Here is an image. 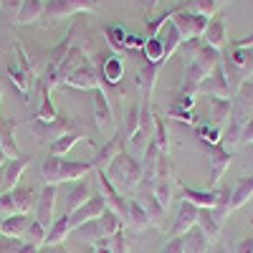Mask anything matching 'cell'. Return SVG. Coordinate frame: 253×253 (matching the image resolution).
Masks as SVG:
<instances>
[{"mask_svg": "<svg viewBox=\"0 0 253 253\" xmlns=\"http://www.w3.org/2000/svg\"><path fill=\"white\" fill-rule=\"evenodd\" d=\"M94 172L91 162H76V160H63L48 155L41 165V177L43 185H63V182H76V180H86Z\"/></svg>", "mask_w": 253, "mask_h": 253, "instance_id": "1", "label": "cell"}, {"mask_svg": "<svg viewBox=\"0 0 253 253\" xmlns=\"http://www.w3.org/2000/svg\"><path fill=\"white\" fill-rule=\"evenodd\" d=\"M107 177H109V182L119 190L122 195L134 193V190L142 185V162H137L129 152H122L109 165Z\"/></svg>", "mask_w": 253, "mask_h": 253, "instance_id": "2", "label": "cell"}, {"mask_svg": "<svg viewBox=\"0 0 253 253\" xmlns=\"http://www.w3.org/2000/svg\"><path fill=\"white\" fill-rule=\"evenodd\" d=\"M122 230H124V220H122L117 213H112V210L107 208V213H104L101 218H96V220H89V223L79 225V228L74 230V233H76V238H79V241H84V243L94 246V243H99V241L114 238L117 233H122Z\"/></svg>", "mask_w": 253, "mask_h": 253, "instance_id": "3", "label": "cell"}, {"mask_svg": "<svg viewBox=\"0 0 253 253\" xmlns=\"http://www.w3.org/2000/svg\"><path fill=\"white\" fill-rule=\"evenodd\" d=\"M99 8V0H46L43 3V26H53L58 20L76 15V13H91Z\"/></svg>", "mask_w": 253, "mask_h": 253, "instance_id": "4", "label": "cell"}, {"mask_svg": "<svg viewBox=\"0 0 253 253\" xmlns=\"http://www.w3.org/2000/svg\"><path fill=\"white\" fill-rule=\"evenodd\" d=\"M170 23L177 28L180 38H182V43H190V41H200L208 23H210V18H203V15H195V13H187L182 10L180 5H175L170 10Z\"/></svg>", "mask_w": 253, "mask_h": 253, "instance_id": "5", "label": "cell"}, {"mask_svg": "<svg viewBox=\"0 0 253 253\" xmlns=\"http://www.w3.org/2000/svg\"><path fill=\"white\" fill-rule=\"evenodd\" d=\"M76 129H81L79 122L66 112H58L56 119H51V122H33V134L38 139H46L48 144L61 139V137H66L69 132H76Z\"/></svg>", "mask_w": 253, "mask_h": 253, "instance_id": "6", "label": "cell"}, {"mask_svg": "<svg viewBox=\"0 0 253 253\" xmlns=\"http://www.w3.org/2000/svg\"><path fill=\"white\" fill-rule=\"evenodd\" d=\"M94 61H96V69H99V76H101V86L99 89L109 96V89H114L117 84L122 81V76H124V61L114 51L112 53H96Z\"/></svg>", "mask_w": 253, "mask_h": 253, "instance_id": "7", "label": "cell"}, {"mask_svg": "<svg viewBox=\"0 0 253 253\" xmlns=\"http://www.w3.org/2000/svg\"><path fill=\"white\" fill-rule=\"evenodd\" d=\"M63 86L81 89V91H96L101 86V76H99V69H96V61L86 58L84 63H79V66L63 79Z\"/></svg>", "mask_w": 253, "mask_h": 253, "instance_id": "8", "label": "cell"}, {"mask_svg": "<svg viewBox=\"0 0 253 253\" xmlns=\"http://www.w3.org/2000/svg\"><path fill=\"white\" fill-rule=\"evenodd\" d=\"M134 198L139 200V205L144 208V213H147V220H150V228H165V218H167V210L160 205V200L155 198L152 193V187H147V185H139L134 190Z\"/></svg>", "mask_w": 253, "mask_h": 253, "instance_id": "9", "label": "cell"}, {"mask_svg": "<svg viewBox=\"0 0 253 253\" xmlns=\"http://www.w3.org/2000/svg\"><path fill=\"white\" fill-rule=\"evenodd\" d=\"M28 165H31V155H20L15 160H5V165L0 167V198L18 187L20 175L26 172Z\"/></svg>", "mask_w": 253, "mask_h": 253, "instance_id": "10", "label": "cell"}, {"mask_svg": "<svg viewBox=\"0 0 253 253\" xmlns=\"http://www.w3.org/2000/svg\"><path fill=\"white\" fill-rule=\"evenodd\" d=\"M124 144H126V139H124V134L119 132V134H114L107 144H101L99 150L94 152V157L89 160L91 162V167H94V172H107L109 170V165L117 160V155H122L124 152Z\"/></svg>", "mask_w": 253, "mask_h": 253, "instance_id": "11", "label": "cell"}, {"mask_svg": "<svg viewBox=\"0 0 253 253\" xmlns=\"http://www.w3.org/2000/svg\"><path fill=\"white\" fill-rule=\"evenodd\" d=\"M96 182H99V190H101V198L107 203V208L112 213H117L124 223H126V198L119 193V190L109 182L107 172H96Z\"/></svg>", "mask_w": 253, "mask_h": 253, "instance_id": "12", "label": "cell"}, {"mask_svg": "<svg viewBox=\"0 0 253 253\" xmlns=\"http://www.w3.org/2000/svg\"><path fill=\"white\" fill-rule=\"evenodd\" d=\"M198 213H200V208H195V205H190V203H180V210H177V215H175V223H172V228L167 230V238H182V236H187L190 230H193L195 225H198Z\"/></svg>", "mask_w": 253, "mask_h": 253, "instance_id": "13", "label": "cell"}, {"mask_svg": "<svg viewBox=\"0 0 253 253\" xmlns=\"http://www.w3.org/2000/svg\"><path fill=\"white\" fill-rule=\"evenodd\" d=\"M94 122H96V129L101 134L112 132L117 122H114V112H112V104H109V96L104 94L101 89L94 91Z\"/></svg>", "mask_w": 253, "mask_h": 253, "instance_id": "14", "label": "cell"}, {"mask_svg": "<svg viewBox=\"0 0 253 253\" xmlns=\"http://www.w3.org/2000/svg\"><path fill=\"white\" fill-rule=\"evenodd\" d=\"M56 185H46L43 190H41L38 195V203H36V220L43 225L46 230H51L53 225V210H56Z\"/></svg>", "mask_w": 253, "mask_h": 253, "instance_id": "15", "label": "cell"}, {"mask_svg": "<svg viewBox=\"0 0 253 253\" xmlns=\"http://www.w3.org/2000/svg\"><path fill=\"white\" fill-rule=\"evenodd\" d=\"M230 162H233V152H228L225 147H213V155H210V177H208V190H215L218 182L223 180V175L228 172Z\"/></svg>", "mask_w": 253, "mask_h": 253, "instance_id": "16", "label": "cell"}, {"mask_svg": "<svg viewBox=\"0 0 253 253\" xmlns=\"http://www.w3.org/2000/svg\"><path fill=\"white\" fill-rule=\"evenodd\" d=\"M104 213H107V203H104V198H101V193H96V195H91L89 198V203L86 205H81L76 213L71 215V233L79 228V225H84V223H89V220H96V218H101Z\"/></svg>", "mask_w": 253, "mask_h": 253, "instance_id": "17", "label": "cell"}, {"mask_svg": "<svg viewBox=\"0 0 253 253\" xmlns=\"http://www.w3.org/2000/svg\"><path fill=\"white\" fill-rule=\"evenodd\" d=\"M107 41H109V46L114 48V53L117 51H134V48H142L144 46V41L139 36L126 33L124 26H119V23L107 28Z\"/></svg>", "mask_w": 253, "mask_h": 253, "instance_id": "18", "label": "cell"}, {"mask_svg": "<svg viewBox=\"0 0 253 253\" xmlns=\"http://www.w3.org/2000/svg\"><path fill=\"white\" fill-rule=\"evenodd\" d=\"M203 43H208L210 48H215V51H223L225 43H228V31H225V20L220 13H215L213 18H210V23L203 33Z\"/></svg>", "mask_w": 253, "mask_h": 253, "instance_id": "19", "label": "cell"}, {"mask_svg": "<svg viewBox=\"0 0 253 253\" xmlns=\"http://www.w3.org/2000/svg\"><path fill=\"white\" fill-rule=\"evenodd\" d=\"M165 63H150L144 61L139 71H137V89H139V96L142 99H152V91H155V84H157V74L162 71Z\"/></svg>", "mask_w": 253, "mask_h": 253, "instance_id": "20", "label": "cell"}, {"mask_svg": "<svg viewBox=\"0 0 253 253\" xmlns=\"http://www.w3.org/2000/svg\"><path fill=\"white\" fill-rule=\"evenodd\" d=\"M200 94H208V99H230V96H233V94H230V86H228L225 74H223L220 66L200 84Z\"/></svg>", "mask_w": 253, "mask_h": 253, "instance_id": "21", "label": "cell"}, {"mask_svg": "<svg viewBox=\"0 0 253 253\" xmlns=\"http://www.w3.org/2000/svg\"><path fill=\"white\" fill-rule=\"evenodd\" d=\"M10 200H13V208H15V213L18 215H28L31 210L36 208V203H38V190L36 187H31V185H18L15 190H10Z\"/></svg>", "mask_w": 253, "mask_h": 253, "instance_id": "22", "label": "cell"}, {"mask_svg": "<svg viewBox=\"0 0 253 253\" xmlns=\"http://www.w3.org/2000/svg\"><path fill=\"white\" fill-rule=\"evenodd\" d=\"M142 157H144V160H142V185L152 187L155 180H157V167H160V157H162V152H160V147H157L155 142H150Z\"/></svg>", "mask_w": 253, "mask_h": 253, "instance_id": "23", "label": "cell"}, {"mask_svg": "<svg viewBox=\"0 0 253 253\" xmlns=\"http://www.w3.org/2000/svg\"><path fill=\"white\" fill-rule=\"evenodd\" d=\"M18 124H20L18 119H0V150L5 152L8 160L20 157V150H18V144H15V137H13Z\"/></svg>", "mask_w": 253, "mask_h": 253, "instance_id": "24", "label": "cell"}, {"mask_svg": "<svg viewBox=\"0 0 253 253\" xmlns=\"http://www.w3.org/2000/svg\"><path fill=\"white\" fill-rule=\"evenodd\" d=\"M89 198H91V185H89L86 180H79V185L66 195V203H63V215L71 218L81 205L89 203Z\"/></svg>", "mask_w": 253, "mask_h": 253, "instance_id": "25", "label": "cell"}, {"mask_svg": "<svg viewBox=\"0 0 253 253\" xmlns=\"http://www.w3.org/2000/svg\"><path fill=\"white\" fill-rule=\"evenodd\" d=\"M182 190V200L190 203V205H195V208H213L215 200H218V187L215 190H193V187H187V185H180Z\"/></svg>", "mask_w": 253, "mask_h": 253, "instance_id": "26", "label": "cell"}, {"mask_svg": "<svg viewBox=\"0 0 253 253\" xmlns=\"http://www.w3.org/2000/svg\"><path fill=\"white\" fill-rule=\"evenodd\" d=\"M241 134H243V122H238L230 112L228 124L223 126V137H220V147H225L228 152H233L236 147H241Z\"/></svg>", "mask_w": 253, "mask_h": 253, "instance_id": "27", "label": "cell"}, {"mask_svg": "<svg viewBox=\"0 0 253 253\" xmlns=\"http://www.w3.org/2000/svg\"><path fill=\"white\" fill-rule=\"evenodd\" d=\"M81 139H89V134L84 132V129L69 132L66 137H61V139H56V142L48 144V155H53V157H63L66 152H71V150H74V144H79Z\"/></svg>", "mask_w": 253, "mask_h": 253, "instance_id": "28", "label": "cell"}, {"mask_svg": "<svg viewBox=\"0 0 253 253\" xmlns=\"http://www.w3.org/2000/svg\"><path fill=\"white\" fill-rule=\"evenodd\" d=\"M126 225L134 228V230H144L150 228V220H147L144 208L139 205L137 198H126Z\"/></svg>", "mask_w": 253, "mask_h": 253, "instance_id": "29", "label": "cell"}, {"mask_svg": "<svg viewBox=\"0 0 253 253\" xmlns=\"http://www.w3.org/2000/svg\"><path fill=\"white\" fill-rule=\"evenodd\" d=\"M208 107H210V124L223 126L230 119L233 101H230V99H208Z\"/></svg>", "mask_w": 253, "mask_h": 253, "instance_id": "30", "label": "cell"}, {"mask_svg": "<svg viewBox=\"0 0 253 253\" xmlns=\"http://www.w3.org/2000/svg\"><path fill=\"white\" fill-rule=\"evenodd\" d=\"M69 236H71V218L61 213V218H56V220H53V225H51V230H48V236H46V246H61Z\"/></svg>", "mask_w": 253, "mask_h": 253, "instance_id": "31", "label": "cell"}, {"mask_svg": "<svg viewBox=\"0 0 253 253\" xmlns=\"http://www.w3.org/2000/svg\"><path fill=\"white\" fill-rule=\"evenodd\" d=\"M198 228L203 230V236L213 243V241H218L220 238V223L213 218V213H210V208H203L200 213H198Z\"/></svg>", "mask_w": 253, "mask_h": 253, "instance_id": "32", "label": "cell"}, {"mask_svg": "<svg viewBox=\"0 0 253 253\" xmlns=\"http://www.w3.org/2000/svg\"><path fill=\"white\" fill-rule=\"evenodd\" d=\"M230 198H233V187H218V200H215V205L210 208V213H213V218L223 225L225 223V218L233 213L230 210Z\"/></svg>", "mask_w": 253, "mask_h": 253, "instance_id": "33", "label": "cell"}, {"mask_svg": "<svg viewBox=\"0 0 253 253\" xmlns=\"http://www.w3.org/2000/svg\"><path fill=\"white\" fill-rule=\"evenodd\" d=\"M43 18V0H26L18 15V26H33Z\"/></svg>", "mask_w": 253, "mask_h": 253, "instance_id": "34", "label": "cell"}, {"mask_svg": "<svg viewBox=\"0 0 253 253\" xmlns=\"http://www.w3.org/2000/svg\"><path fill=\"white\" fill-rule=\"evenodd\" d=\"M160 41H162V48H165V58L170 61L172 56H175V51L182 46V38H180V33H177V28L172 26V23H167L162 31H160Z\"/></svg>", "mask_w": 253, "mask_h": 253, "instance_id": "35", "label": "cell"}, {"mask_svg": "<svg viewBox=\"0 0 253 253\" xmlns=\"http://www.w3.org/2000/svg\"><path fill=\"white\" fill-rule=\"evenodd\" d=\"M253 198V177H241L233 187V198H230V210L243 208Z\"/></svg>", "mask_w": 253, "mask_h": 253, "instance_id": "36", "label": "cell"}, {"mask_svg": "<svg viewBox=\"0 0 253 253\" xmlns=\"http://www.w3.org/2000/svg\"><path fill=\"white\" fill-rule=\"evenodd\" d=\"M46 236H48V230L41 225L36 218L28 223V228H26V233H23V243H28V246H33V248H43L46 246Z\"/></svg>", "mask_w": 253, "mask_h": 253, "instance_id": "37", "label": "cell"}, {"mask_svg": "<svg viewBox=\"0 0 253 253\" xmlns=\"http://www.w3.org/2000/svg\"><path fill=\"white\" fill-rule=\"evenodd\" d=\"M182 241H185V248H182V253H208V238L203 236V230L195 225L193 230H190L187 236H182Z\"/></svg>", "mask_w": 253, "mask_h": 253, "instance_id": "38", "label": "cell"}, {"mask_svg": "<svg viewBox=\"0 0 253 253\" xmlns=\"http://www.w3.org/2000/svg\"><path fill=\"white\" fill-rule=\"evenodd\" d=\"M180 8L187 10V13L203 15V18H213V15L218 13L215 0H185V3H180Z\"/></svg>", "mask_w": 253, "mask_h": 253, "instance_id": "39", "label": "cell"}, {"mask_svg": "<svg viewBox=\"0 0 253 253\" xmlns=\"http://www.w3.org/2000/svg\"><path fill=\"white\" fill-rule=\"evenodd\" d=\"M142 56H144V61H150V63H167L160 36H157V38H147V41H144V46H142Z\"/></svg>", "mask_w": 253, "mask_h": 253, "instance_id": "40", "label": "cell"}, {"mask_svg": "<svg viewBox=\"0 0 253 253\" xmlns=\"http://www.w3.org/2000/svg\"><path fill=\"white\" fill-rule=\"evenodd\" d=\"M195 134L200 142L210 144V147H218L220 144V137H223V126H215V124H195Z\"/></svg>", "mask_w": 253, "mask_h": 253, "instance_id": "41", "label": "cell"}, {"mask_svg": "<svg viewBox=\"0 0 253 253\" xmlns=\"http://www.w3.org/2000/svg\"><path fill=\"white\" fill-rule=\"evenodd\" d=\"M28 223H31L28 215H13V218H5V220H3V236H8V238H23Z\"/></svg>", "mask_w": 253, "mask_h": 253, "instance_id": "42", "label": "cell"}, {"mask_svg": "<svg viewBox=\"0 0 253 253\" xmlns=\"http://www.w3.org/2000/svg\"><path fill=\"white\" fill-rule=\"evenodd\" d=\"M137 132H139V104H137V107H129V109H126L122 134H124L126 142H132V137H134Z\"/></svg>", "mask_w": 253, "mask_h": 253, "instance_id": "43", "label": "cell"}, {"mask_svg": "<svg viewBox=\"0 0 253 253\" xmlns=\"http://www.w3.org/2000/svg\"><path fill=\"white\" fill-rule=\"evenodd\" d=\"M0 253H38V248L23 243L20 238H8L0 236Z\"/></svg>", "mask_w": 253, "mask_h": 253, "instance_id": "44", "label": "cell"}, {"mask_svg": "<svg viewBox=\"0 0 253 253\" xmlns=\"http://www.w3.org/2000/svg\"><path fill=\"white\" fill-rule=\"evenodd\" d=\"M26 0H0V5H3V13L8 15L10 23H18V15H20V8H23Z\"/></svg>", "mask_w": 253, "mask_h": 253, "instance_id": "45", "label": "cell"}, {"mask_svg": "<svg viewBox=\"0 0 253 253\" xmlns=\"http://www.w3.org/2000/svg\"><path fill=\"white\" fill-rule=\"evenodd\" d=\"M129 246H132V241H129V236H126L124 230L112 238V253H129Z\"/></svg>", "mask_w": 253, "mask_h": 253, "instance_id": "46", "label": "cell"}, {"mask_svg": "<svg viewBox=\"0 0 253 253\" xmlns=\"http://www.w3.org/2000/svg\"><path fill=\"white\" fill-rule=\"evenodd\" d=\"M241 144H253V117L243 124V134H241Z\"/></svg>", "mask_w": 253, "mask_h": 253, "instance_id": "47", "label": "cell"}, {"mask_svg": "<svg viewBox=\"0 0 253 253\" xmlns=\"http://www.w3.org/2000/svg\"><path fill=\"white\" fill-rule=\"evenodd\" d=\"M182 248H185V241H182V238H172L160 253H182Z\"/></svg>", "mask_w": 253, "mask_h": 253, "instance_id": "48", "label": "cell"}, {"mask_svg": "<svg viewBox=\"0 0 253 253\" xmlns=\"http://www.w3.org/2000/svg\"><path fill=\"white\" fill-rule=\"evenodd\" d=\"M236 253H253V233H251V236H246V238L238 243Z\"/></svg>", "mask_w": 253, "mask_h": 253, "instance_id": "49", "label": "cell"}, {"mask_svg": "<svg viewBox=\"0 0 253 253\" xmlns=\"http://www.w3.org/2000/svg\"><path fill=\"white\" fill-rule=\"evenodd\" d=\"M208 253H228V246L218 238V241H213V248H208Z\"/></svg>", "mask_w": 253, "mask_h": 253, "instance_id": "50", "label": "cell"}, {"mask_svg": "<svg viewBox=\"0 0 253 253\" xmlns=\"http://www.w3.org/2000/svg\"><path fill=\"white\" fill-rule=\"evenodd\" d=\"M38 253H69L63 246H43V248H38Z\"/></svg>", "mask_w": 253, "mask_h": 253, "instance_id": "51", "label": "cell"}, {"mask_svg": "<svg viewBox=\"0 0 253 253\" xmlns=\"http://www.w3.org/2000/svg\"><path fill=\"white\" fill-rule=\"evenodd\" d=\"M160 5V0H147V8H150V10H155Z\"/></svg>", "mask_w": 253, "mask_h": 253, "instance_id": "52", "label": "cell"}, {"mask_svg": "<svg viewBox=\"0 0 253 253\" xmlns=\"http://www.w3.org/2000/svg\"><path fill=\"white\" fill-rule=\"evenodd\" d=\"M5 160H8V157H5V152H3V150H0V167H3V165H5Z\"/></svg>", "mask_w": 253, "mask_h": 253, "instance_id": "53", "label": "cell"}, {"mask_svg": "<svg viewBox=\"0 0 253 253\" xmlns=\"http://www.w3.org/2000/svg\"><path fill=\"white\" fill-rule=\"evenodd\" d=\"M225 3H228V0H215V5H218V10H220V8H223Z\"/></svg>", "mask_w": 253, "mask_h": 253, "instance_id": "54", "label": "cell"}, {"mask_svg": "<svg viewBox=\"0 0 253 253\" xmlns=\"http://www.w3.org/2000/svg\"><path fill=\"white\" fill-rule=\"evenodd\" d=\"M0 104H3V84H0Z\"/></svg>", "mask_w": 253, "mask_h": 253, "instance_id": "55", "label": "cell"}, {"mask_svg": "<svg viewBox=\"0 0 253 253\" xmlns=\"http://www.w3.org/2000/svg\"><path fill=\"white\" fill-rule=\"evenodd\" d=\"M0 236H3V218H0Z\"/></svg>", "mask_w": 253, "mask_h": 253, "instance_id": "56", "label": "cell"}, {"mask_svg": "<svg viewBox=\"0 0 253 253\" xmlns=\"http://www.w3.org/2000/svg\"><path fill=\"white\" fill-rule=\"evenodd\" d=\"M248 86H251V89H253V76H251V79H248Z\"/></svg>", "mask_w": 253, "mask_h": 253, "instance_id": "57", "label": "cell"}, {"mask_svg": "<svg viewBox=\"0 0 253 253\" xmlns=\"http://www.w3.org/2000/svg\"><path fill=\"white\" fill-rule=\"evenodd\" d=\"M251 228H253V220H251Z\"/></svg>", "mask_w": 253, "mask_h": 253, "instance_id": "58", "label": "cell"}]
</instances>
